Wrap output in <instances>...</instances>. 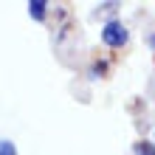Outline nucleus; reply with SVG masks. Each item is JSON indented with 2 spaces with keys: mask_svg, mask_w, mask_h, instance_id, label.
Instances as JSON below:
<instances>
[{
  "mask_svg": "<svg viewBox=\"0 0 155 155\" xmlns=\"http://www.w3.org/2000/svg\"><path fill=\"white\" fill-rule=\"evenodd\" d=\"M0 155H17V147L12 141H0Z\"/></svg>",
  "mask_w": 155,
  "mask_h": 155,
  "instance_id": "20e7f679",
  "label": "nucleus"
},
{
  "mask_svg": "<svg viewBox=\"0 0 155 155\" xmlns=\"http://www.w3.org/2000/svg\"><path fill=\"white\" fill-rule=\"evenodd\" d=\"M45 8H48V3H45V0H28V14H31L37 23L45 20Z\"/></svg>",
  "mask_w": 155,
  "mask_h": 155,
  "instance_id": "f03ea898",
  "label": "nucleus"
},
{
  "mask_svg": "<svg viewBox=\"0 0 155 155\" xmlns=\"http://www.w3.org/2000/svg\"><path fill=\"white\" fill-rule=\"evenodd\" d=\"M104 71H107V65H104V62H96V65H93V71H90V76L96 79V76H102Z\"/></svg>",
  "mask_w": 155,
  "mask_h": 155,
  "instance_id": "39448f33",
  "label": "nucleus"
},
{
  "mask_svg": "<svg viewBox=\"0 0 155 155\" xmlns=\"http://www.w3.org/2000/svg\"><path fill=\"white\" fill-rule=\"evenodd\" d=\"M133 152H135V155H155V144H152V141H138V144L133 147Z\"/></svg>",
  "mask_w": 155,
  "mask_h": 155,
  "instance_id": "7ed1b4c3",
  "label": "nucleus"
},
{
  "mask_svg": "<svg viewBox=\"0 0 155 155\" xmlns=\"http://www.w3.org/2000/svg\"><path fill=\"white\" fill-rule=\"evenodd\" d=\"M127 40H130V31H127V25H124L121 20L104 23V28H102V42L107 45V48H124Z\"/></svg>",
  "mask_w": 155,
  "mask_h": 155,
  "instance_id": "f257e3e1",
  "label": "nucleus"
},
{
  "mask_svg": "<svg viewBox=\"0 0 155 155\" xmlns=\"http://www.w3.org/2000/svg\"><path fill=\"white\" fill-rule=\"evenodd\" d=\"M147 42H150V48H155V34H150V37H147Z\"/></svg>",
  "mask_w": 155,
  "mask_h": 155,
  "instance_id": "423d86ee",
  "label": "nucleus"
}]
</instances>
